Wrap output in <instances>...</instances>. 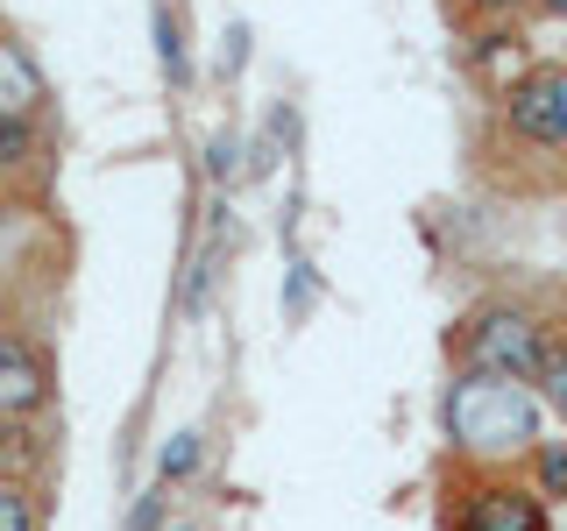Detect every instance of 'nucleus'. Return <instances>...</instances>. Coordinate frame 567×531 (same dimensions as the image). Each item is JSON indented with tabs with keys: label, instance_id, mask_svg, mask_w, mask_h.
Returning a JSON list of instances; mask_svg holds the SVG:
<instances>
[{
	"label": "nucleus",
	"instance_id": "15",
	"mask_svg": "<svg viewBox=\"0 0 567 531\" xmlns=\"http://www.w3.org/2000/svg\"><path fill=\"white\" fill-rule=\"evenodd\" d=\"M164 524H171V489L150 482L135 496V510H128V531H164Z\"/></svg>",
	"mask_w": 567,
	"mask_h": 531
},
{
	"label": "nucleus",
	"instance_id": "14",
	"mask_svg": "<svg viewBox=\"0 0 567 531\" xmlns=\"http://www.w3.org/2000/svg\"><path fill=\"white\" fill-rule=\"evenodd\" d=\"M447 8L468 29H483V22H525V14H539V0H447Z\"/></svg>",
	"mask_w": 567,
	"mask_h": 531
},
{
	"label": "nucleus",
	"instance_id": "16",
	"mask_svg": "<svg viewBox=\"0 0 567 531\" xmlns=\"http://www.w3.org/2000/svg\"><path fill=\"white\" fill-rule=\"evenodd\" d=\"M22 326V305H14V291H0V333H14Z\"/></svg>",
	"mask_w": 567,
	"mask_h": 531
},
{
	"label": "nucleus",
	"instance_id": "18",
	"mask_svg": "<svg viewBox=\"0 0 567 531\" xmlns=\"http://www.w3.org/2000/svg\"><path fill=\"white\" fill-rule=\"evenodd\" d=\"M164 531H199V524H192V518H171V524H164Z\"/></svg>",
	"mask_w": 567,
	"mask_h": 531
},
{
	"label": "nucleus",
	"instance_id": "9",
	"mask_svg": "<svg viewBox=\"0 0 567 531\" xmlns=\"http://www.w3.org/2000/svg\"><path fill=\"white\" fill-rule=\"evenodd\" d=\"M50 177V121H0V191H35Z\"/></svg>",
	"mask_w": 567,
	"mask_h": 531
},
{
	"label": "nucleus",
	"instance_id": "13",
	"mask_svg": "<svg viewBox=\"0 0 567 531\" xmlns=\"http://www.w3.org/2000/svg\"><path fill=\"white\" fill-rule=\"evenodd\" d=\"M539 404H546V418H560L567 425V333L554 341V354H546V368H539Z\"/></svg>",
	"mask_w": 567,
	"mask_h": 531
},
{
	"label": "nucleus",
	"instance_id": "10",
	"mask_svg": "<svg viewBox=\"0 0 567 531\" xmlns=\"http://www.w3.org/2000/svg\"><path fill=\"white\" fill-rule=\"evenodd\" d=\"M206 475V433L199 425H177V433L164 439V454H156V489H192Z\"/></svg>",
	"mask_w": 567,
	"mask_h": 531
},
{
	"label": "nucleus",
	"instance_id": "19",
	"mask_svg": "<svg viewBox=\"0 0 567 531\" xmlns=\"http://www.w3.org/2000/svg\"><path fill=\"white\" fill-rule=\"evenodd\" d=\"M0 35H8V8H0Z\"/></svg>",
	"mask_w": 567,
	"mask_h": 531
},
{
	"label": "nucleus",
	"instance_id": "4",
	"mask_svg": "<svg viewBox=\"0 0 567 531\" xmlns=\"http://www.w3.org/2000/svg\"><path fill=\"white\" fill-rule=\"evenodd\" d=\"M58 248H64V235L35 191H0V291L22 298L29 277L58 262Z\"/></svg>",
	"mask_w": 567,
	"mask_h": 531
},
{
	"label": "nucleus",
	"instance_id": "7",
	"mask_svg": "<svg viewBox=\"0 0 567 531\" xmlns=\"http://www.w3.org/2000/svg\"><path fill=\"white\" fill-rule=\"evenodd\" d=\"M50 468H58L50 418H0V482L50 489Z\"/></svg>",
	"mask_w": 567,
	"mask_h": 531
},
{
	"label": "nucleus",
	"instance_id": "12",
	"mask_svg": "<svg viewBox=\"0 0 567 531\" xmlns=\"http://www.w3.org/2000/svg\"><path fill=\"white\" fill-rule=\"evenodd\" d=\"M0 531H50V496L29 482H0Z\"/></svg>",
	"mask_w": 567,
	"mask_h": 531
},
{
	"label": "nucleus",
	"instance_id": "2",
	"mask_svg": "<svg viewBox=\"0 0 567 531\" xmlns=\"http://www.w3.org/2000/svg\"><path fill=\"white\" fill-rule=\"evenodd\" d=\"M560 319H546L525 298H475L447 333V362L468 376H504V383H539L546 354L560 341Z\"/></svg>",
	"mask_w": 567,
	"mask_h": 531
},
{
	"label": "nucleus",
	"instance_id": "5",
	"mask_svg": "<svg viewBox=\"0 0 567 531\" xmlns=\"http://www.w3.org/2000/svg\"><path fill=\"white\" fill-rule=\"evenodd\" d=\"M58 404V354L43 326L0 333V418H50Z\"/></svg>",
	"mask_w": 567,
	"mask_h": 531
},
{
	"label": "nucleus",
	"instance_id": "17",
	"mask_svg": "<svg viewBox=\"0 0 567 531\" xmlns=\"http://www.w3.org/2000/svg\"><path fill=\"white\" fill-rule=\"evenodd\" d=\"M532 22H567V0H539V14Z\"/></svg>",
	"mask_w": 567,
	"mask_h": 531
},
{
	"label": "nucleus",
	"instance_id": "11",
	"mask_svg": "<svg viewBox=\"0 0 567 531\" xmlns=\"http://www.w3.org/2000/svg\"><path fill=\"white\" fill-rule=\"evenodd\" d=\"M518 475L546 496V503H567V439H539V447L525 454Z\"/></svg>",
	"mask_w": 567,
	"mask_h": 531
},
{
	"label": "nucleus",
	"instance_id": "1",
	"mask_svg": "<svg viewBox=\"0 0 567 531\" xmlns=\"http://www.w3.org/2000/svg\"><path fill=\"white\" fill-rule=\"evenodd\" d=\"M440 439L468 468H525V454L546 439V404L532 383L454 368L440 389Z\"/></svg>",
	"mask_w": 567,
	"mask_h": 531
},
{
	"label": "nucleus",
	"instance_id": "8",
	"mask_svg": "<svg viewBox=\"0 0 567 531\" xmlns=\"http://www.w3.org/2000/svg\"><path fill=\"white\" fill-rule=\"evenodd\" d=\"M461 58H468L475 79H489V93H504L511 79H525V71L539 64V58L525 50L518 22H483V29H468V50H461Z\"/></svg>",
	"mask_w": 567,
	"mask_h": 531
},
{
	"label": "nucleus",
	"instance_id": "3",
	"mask_svg": "<svg viewBox=\"0 0 567 531\" xmlns=\"http://www.w3.org/2000/svg\"><path fill=\"white\" fill-rule=\"evenodd\" d=\"M447 531H554V503L518 468H468L440 510Z\"/></svg>",
	"mask_w": 567,
	"mask_h": 531
},
{
	"label": "nucleus",
	"instance_id": "6",
	"mask_svg": "<svg viewBox=\"0 0 567 531\" xmlns=\"http://www.w3.org/2000/svg\"><path fill=\"white\" fill-rule=\"evenodd\" d=\"M0 121H50V79L22 35H0Z\"/></svg>",
	"mask_w": 567,
	"mask_h": 531
}]
</instances>
